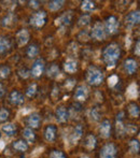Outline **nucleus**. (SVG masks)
<instances>
[{"instance_id": "7c9ffc66", "label": "nucleus", "mask_w": 140, "mask_h": 158, "mask_svg": "<svg viewBox=\"0 0 140 158\" xmlns=\"http://www.w3.org/2000/svg\"><path fill=\"white\" fill-rule=\"evenodd\" d=\"M38 53H39V50H38V48L36 45H30L27 50V55L30 57V58L36 57L38 55Z\"/></svg>"}, {"instance_id": "473e14b6", "label": "nucleus", "mask_w": 140, "mask_h": 158, "mask_svg": "<svg viewBox=\"0 0 140 158\" xmlns=\"http://www.w3.org/2000/svg\"><path fill=\"white\" fill-rule=\"evenodd\" d=\"M129 148L133 153H138L139 151V141L138 140H132L129 142Z\"/></svg>"}, {"instance_id": "5701e85b", "label": "nucleus", "mask_w": 140, "mask_h": 158, "mask_svg": "<svg viewBox=\"0 0 140 158\" xmlns=\"http://www.w3.org/2000/svg\"><path fill=\"white\" fill-rule=\"evenodd\" d=\"M2 130L4 131L6 135H13L16 131V128L13 124H6V125L2 126Z\"/></svg>"}, {"instance_id": "9b49d317", "label": "nucleus", "mask_w": 140, "mask_h": 158, "mask_svg": "<svg viewBox=\"0 0 140 158\" xmlns=\"http://www.w3.org/2000/svg\"><path fill=\"white\" fill-rule=\"evenodd\" d=\"M88 95V89L85 87V86H80L77 90H75V99L79 100V101H84V100L87 98Z\"/></svg>"}, {"instance_id": "c9c22d12", "label": "nucleus", "mask_w": 140, "mask_h": 158, "mask_svg": "<svg viewBox=\"0 0 140 158\" xmlns=\"http://www.w3.org/2000/svg\"><path fill=\"white\" fill-rule=\"evenodd\" d=\"M36 93H37V85H36V84H32V85L28 87L27 92H26V95H27L28 97H32Z\"/></svg>"}, {"instance_id": "4be33fe9", "label": "nucleus", "mask_w": 140, "mask_h": 158, "mask_svg": "<svg viewBox=\"0 0 140 158\" xmlns=\"http://www.w3.org/2000/svg\"><path fill=\"white\" fill-rule=\"evenodd\" d=\"M85 146L88 148V150H93V148L96 146V138H95L93 135H90L86 137Z\"/></svg>"}, {"instance_id": "b1692460", "label": "nucleus", "mask_w": 140, "mask_h": 158, "mask_svg": "<svg viewBox=\"0 0 140 158\" xmlns=\"http://www.w3.org/2000/svg\"><path fill=\"white\" fill-rule=\"evenodd\" d=\"M81 137H82V126L79 125L74 129V132H73L72 137H71V142H72V143H77V141Z\"/></svg>"}, {"instance_id": "dca6fc26", "label": "nucleus", "mask_w": 140, "mask_h": 158, "mask_svg": "<svg viewBox=\"0 0 140 158\" xmlns=\"http://www.w3.org/2000/svg\"><path fill=\"white\" fill-rule=\"evenodd\" d=\"M137 67H138V64H137L136 60H134V59H127V60L125 61V69L129 74L135 73V71L137 70Z\"/></svg>"}, {"instance_id": "09e8293b", "label": "nucleus", "mask_w": 140, "mask_h": 158, "mask_svg": "<svg viewBox=\"0 0 140 158\" xmlns=\"http://www.w3.org/2000/svg\"><path fill=\"white\" fill-rule=\"evenodd\" d=\"M22 158H25V157H22Z\"/></svg>"}, {"instance_id": "9d476101", "label": "nucleus", "mask_w": 140, "mask_h": 158, "mask_svg": "<svg viewBox=\"0 0 140 158\" xmlns=\"http://www.w3.org/2000/svg\"><path fill=\"white\" fill-rule=\"evenodd\" d=\"M139 19H140L139 11H134V12L129 13L127 15V17H126V24H128L129 26H134L139 23Z\"/></svg>"}, {"instance_id": "ea45409f", "label": "nucleus", "mask_w": 140, "mask_h": 158, "mask_svg": "<svg viewBox=\"0 0 140 158\" xmlns=\"http://www.w3.org/2000/svg\"><path fill=\"white\" fill-rule=\"evenodd\" d=\"M19 74L21 75L22 77H24V79H27V77H29V71H28L27 69H21V70L19 71Z\"/></svg>"}, {"instance_id": "4468645a", "label": "nucleus", "mask_w": 140, "mask_h": 158, "mask_svg": "<svg viewBox=\"0 0 140 158\" xmlns=\"http://www.w3.org/2000/svg\"><path fill=\"white\" fill-rule=\"evenodd\" d=\"M44 135H45V139L48 140V141H50V142L54 141L55 135H56V128H55V126H48L46 127Z\"/></svg>"}, {"instance_id": "0eeeda50", "label": "nucleus", "mask_w": 140, "mask_h": 158, "mask_svg": "<svg viewBox=\"0 0 140 158\" xmlns=\"http://www.w3.org/2000/svg\"><path fill=\"white\" fill-rule=\"evenodd\" d=\"M99 131H100V135L103 138H109L110 137V131H111V124L109 121L101 122L100 126H99Z\"/></svg>"}, {"instance_id": "2eb2a0df", "label": "nucleus", "mask_w": 140, "mask_h": 158, "mask_svg": "<svg viewBox=\"0 0 140 158\" xmlns=\"http://www.w3.org/2000/svg\"><path fill=\"white\" fill-rule=\"evenodd\" d=\"M126 96L129 99H136L138 97V86L136 84H132L128 86L127 92H126Z\"/></svg>"}, {"instance_id": "58836bf2", "label": "nucleus", "mask_w": 140, "mask_h": 158, "mask_svg": "<svg viewBox=\"0 0 140 158\" xmlns=\"http://www.w3.org/2000/svg\"><path fill=\"white\" fill-rule=\"evenodd\" d=\"M50 158H65V155L61 151H53L50 155Z\"/></svg>"}, {"instance_id": "6e6552de", "label": "nucleus", "mask_w": 140, "mask_h": 158, "mask_svg": "<svg viewBox=\"0 0 140 158\" xmlns=\"http://www.w3.org/2000/svg\"><path fill=\"white\" fill-rule=\"evenodd\" d=\"M43 68H44L43 60L38 59V60L34 64V66H32V75L36 77H40V75L42 74V72H43Z\"/></svg>"}, {"instance_id": "412c9836", "label": "nucleus", "mask_w": 140, "mask_h": 158, "mask_svg": "<svg viewBox=\"0 0 140 158\" xmlns=\"http://www.w3.org/2000/svg\"><path fill=\"white\" fill-rule=\"evenodd\" d=\"M10 48V41L6 38L0 37V54L6 52Z\"/></svg>"}, {"instance_id": "393cba45", "label": "nucleus", "mask_w": 140, "mask_h": 158, "mask_svg": "<svg viewBox=\"0 0 140 158\" xmlns=\"http://www.w3.org/2000/svg\"><path fill=\"white\" fill-rule=\"evenodd\" d=\"M23 135L28 142H30V143H32V142L35 141V133L32 129L26 128L25 130L23 131Z\"/></svg>"}, {"instance_id": "f257e3e1", "label": "nucleus", "mask_w": 140, "mask_h": 158, "mask_svg": "<svg viewBox=\"0 0 140 158\" xmlns=\"http://www.w3.org/2000/svg\"><path fill=\"white\" fill-rule=\"evenodd\" d=\"M121 51L117 44H110L106 48L104 52V58L105 61L108 64V68H113L117 64V60L119 59Z\"/></svg>"}, {"instance_id": "e433bc0d", "label": "nucleus", "mask_w": 140, "mask_h": 158, "mask_svg": "<svg viewBox=\"0 0 140 158\" xmlns=\"http://www.w3.org/2000/svg\"><path fill=\"white\" fill-rule=\"evenodd\" d=\"M9 117V111L6 110V109H1L0 110V122L6 121Z\"/></svg>"}, {"instance_id": "1a4fd4ad", "label": "nucleus", "mask_w": 140, "mask_h": 158, "mask_svg": "<svg viewBox=\"0 0 140 158\" xmlns=\"http://www.w3.org/2000/svg\"><path fill=\"white\" fill-rule=\"evenodd\" d=\"M16 39L19 45H25L28 41H29V32L26 29H22L21 31L16 35Z\"/></svg>"}, {"instance_id": "cd10ccee", "label": "nucleus", "mask_w": 140, "mask_h": 158, "mask_svg": "<svg viewBox=\"0 0 140 158\" xmlns=\"http://www.w3.org/2000/svg\"><path fill=\"white\" fill-rule=\"evenodd\" d=\"M128 112H129L130 116L133 117H138L139 116V106L137 104H130L128 106Z\"/></svg>"}, {"instance_id": "6ab92c4d", "label": "nucleus", "mask_w": 140, "mask_h": 158, "mask_svg": "<svg viewBox=\"0 0 140 158\" xmlns=\"http://www.w3.org/2000/svg\"><path fill=\"white\" fill-rule=\"evenodd\" d=\"M77 68H78V64L77 61L74 60H67L65 63V70L69 73H73L77 71Z\"/></svg>"}, {"instance_id": "2f4dec72", "label": "nucleus", "mask_w": 140, "mask_h": 158, "mask_svg": "<svg viewBox=\"0 0 140 158\" xmlns=\"http://www.w3.org/2000/svg\"><path fill=\"white\" fill-rule=\"evenodd\" d=\"M137 131V127L133 124H128L127 126H124V132L128 133V135H134Z\"/></svg>"}, {"instance_id": "20e7f679", "label": "nucleus", "mask_w": 140, "mask_h": 158, "mask_svg": "<svg viewBox=\"0 0 140 158\" xmlns=\"http://www.w3.org/2000/svg\"><path fill=\"white\" fill-rule=\"evenodd\" d=\"M117 154V148L112 143L106 144L100 152V158H114Z\"/></svg>"}, {"instance_id": "a18cd8bd", "label": "nucleus", "mask_w": 140, "mask_h": 158, "mask_svg": "<svg viewBox=\"0 0 140 158\" xmlns=\"http://www.w3.org/2000/svg\"><path fill=\"white\" fill-rule=\"evenodd\" d=\"M4 145H6V144H4V142H3V141H0V151L3 150Z\"/></svg>"}, {"instance_id": "c756f323", "label": "nucleus", "mask_w": 140, "mask_h": 158, "mask_svg": "<svg viewBox=\"0 0 140 158\" xmlns=\"http://www.w3.org/2000/svg\"><path fill=\"white\" fill-rule=\"evenodd\" d=\"M88 116H90V118L92 119V121L96 122L99 119V117H100V115H99V112L97 109H91L90 112H88Z\"/></svg>"}, {"instance_id": "4c0bfd02", "label": "nucleus", "mask_w": 140, "mask_h": 158, "mask_svg": "<svg viewBox=\"0 0 140 158\" xmlns=\"http://www.w3.org/2000/svg\"><path fill=\"white\" fill-rule=\"evenodd\" d=\"M117 82H119V79H117V75H111V77L108 79V84H109V86H111V87H113Z\"/></svg>"}, {"instance_id": "de8ad7c7", "label": "nucleus", "mask_w": 140, "mask_h": 158, "mask_svg": "<svg viewBox=\"0 0 140 158\" xmlns=\"http://www.w3.org/2000/svg\"><path fill=\"white\" fill-rule=\"evenodd\" d=\"M0 137H1V133H0Z\"/></svg>"}, {"instance_id": "a878e982", "label": "nucleus", "mask_w": 140, "mask_h": 158, "mask_svg": "<svg viewBox=\"0 0 140 158\" xmlns=\"http://www.w3.org/2000/svg\"><path fill=\"white\" fill-rule=\"evenodd\" d=\"M81 8H82V10H84V11H93L95 8H96V4H95V2L90 1V0H86V1L82 2Z\"/></svg>"}, {"instance_id": "423d86ee", "label": "nucleus", "mask_w": 140, "mask_h": 158, "mask_svg": "<svg viewBox=\"0 0 140 158\" xmlns=\"http://www.w3.org/2000/svg\"><path fill=\"white\" fill-rule=\"evenodd\" d=\"M92 35H93V37L97 40H104L105 39V30H104V28H103V26H101L100 23H97L96 25L94 26Z\"/></svg>"}, {"instance_id": "bb28decb", "label": "nucleus", "mask_w": 140, "mask_h": 158, "mask_svg": "<svg viewBox=\"0 0 140 158\" xmlns=\"http://www.w3.org/2000/svg\"><path fill=\"white\" fill-rule=\"evenodd\" d=\"M13 146H14L15 150L19 151V152H25V151L28 148V145H27V144H26L24 141H21V140H19V141L14 142Z\"/></svg>"}, {"instance_id": "f8f14e48", "label": "nucleus", "mask_w": 140, "mask_h": 158, "mask_svg": "<svg viewBox=\"0 0 140 158\" xmlns=\"http://www.w3.org/2000/svg\"><path fill=\"white\" fill-rule=\"evenodd\" d=\"M56 118L59 123H65L68 118V115H67V111L64 106H58L56 109Z\"/></svg>"}, {"instance_id": "c85d7f7f", "label": "nucleus", "mask_w": 140, "mask_h": 158, "mask_svg": "<svg viewBox=\"0 0 140 158\" xmlns=\"http://www.w3.org/2000/svg\"><path fill=\"white\" fill-rule=\"evenodd\" d=\"M59 73V68H58V66L57 64H52V66L49 68V70H48V74H49V77H56L57 74Z\"/></svg>"}, {"instance_id": "49530a36", "label": "nucleus", "mask_w": 140, "mask_h": 158, "mask_svg": "<svg viewBox=\"0 0 140 158\" xmlns=\"http://www.w3.org/2000/svg\"><path fill=\"white\" fill-rule=\"evenodd\" d=\"M81 158H90V157H86V156H85V157H81Z\"/></svg>"}, {"instance_id": "aec40b11", "label": "nucleus", "mask_w": 140, "mask_h": 158, "mask_svg": "<svg viewBox=\"0 0 140 158\" xmlns=\"http://www.w3.org/2000/svg\"><path fill=\"white\" fill-rule=\"evenodd\" d=\"M28 124H29V126L32 127V128H37L40 124V116L37 113L32 114L29 116V118H28Z\"/></svg>"}, {"instance_id": "a211bd4d", "label": "nucleus", "mask_w": 140, "mask_h": 158, "mask_svg": "<svg viewBox=\"0 0 140 158\" xmlns=\"http://www.w3.org/2000/svg\"><path fill=\"white\" fill-rule=\"evenodd\" d=\"M64 3H65V1H63V0H59V1L58 0H55V1L49 2L48 6L51 11H58L64 6Z\"/></svg>"}, {"instance_id": "c03bdc74", "label": "nucleus", "mask_w": 140, "mask_h": 158, "mask_svg": "<svg viewBox=\"0 0 140 158\" xmlns=\"http://www.w3.org/2000/svg\"><path fill=\"white\" fill-rule=\"evenodd\" d=\"M3 95H4V88L2 87V85L0 84V97H2Z\"/></svg>"}, {"instance_id": "ddd939ff", "label": "nucleus", "mask_w": 140, "mask_h": 158, "mask_svg": "<svg viewBox=\"0 0 140 158\" xmlns=\"http://www.w3.org/2000/svg\"><path fill=\"white\" fill-rule=\"evenodd\" d=\"M71 17H72V14H71V12H66L65 14L62 15L59 19H57L56 21H55V23H56V25H69L70 22H71Z\"/></svg>"}, {"instance_id": "f704fd0d", "label": "nucleus", "mask_w": 140, "mask_h": 158, "mask_svg": "<svg viewBox=\"0 0 140 158\" xmlns=\"http://www.w3.org/2000/svg\"><path fill=\"white\" fill-rule=\"evenodd\" d=\"M90 22H91L90 15H82L79 19V25L80 26H85V25H87Z\"/></svg>"}, {"instance_id": "37998d69", "label": "nucleus", "mask_w": 140, "mask_h": 158, "mask_svg": "<svg viewBox=\"0 0 140 158\" xmlns=\"http://www.w3.org/2000/svg\"><path fill=\"white\" fill-rule=\"evenodd\" d=\"M139 45H140V43H139V41H138V42H137V44H136V48H135V53H136V55H137V56H139V55H140Z\"/></svg>"}, {"instance_id": "f3484780", "label": "nucleus", "mask_w": 140, "mask_h": 158, "mask_svg": "<svg viewBox=\"0 0 140 158\" xmlns=\"http://www.w3.org/2000/svg\"><path fill=\"white\" fill-rule=\"evenodd\" d=\"M10 98H11V101H12L14 104H22L24 102L23 95H22L21 93L16 92V90L12 92V94H11V97Z\"/></svg>"}, {"instance_id": "7ed1b4c3", "label": "nucleus", "mask_w": 140, "mask_h": 158, "mask_svg": "<svg viewBox=\"0 0 140 158\" xmlns=\"http://www.w3.org/2000/svg\"><path fill=\"white\" fill-rule=\"evenodd\" d=\"M45 19H46V13L41 11V12H38L34 14L30 19V24L35 27H42V26L45 24Z\"/></svg>"}, {"instance_id": "72a5a7b5", "label": "nucleus", "mask_w": 140, "mask_h": 158, "mask_svg": "<svg viewBox=\"0 0 140 158\" xmlns=\"http://www.w3.org/2000/svg\"><path fill=\"white\" fill-rule=\"evenodd\" d=\"M9 74H10V68H9V67H6V66L0 67V77L6 79V77H9Z\"/></svg>"}, {"instance_id": "79ce46f5", "label": "nucleus", "mask_w": 140, "mask_h": 158, "mask_svg": "<svg viewBox=\"0 0 140 158\" xmlns=\"http://www.w3.org/2000/svg\"><path fill=\"white\" fill-rule=\"evenodd\" d=\"M73 85H74V81H72V80H69V81H68L67 83H66V87L68 86L69 88H71Z\"/></svg>"}, {"instance_id": "a19ab883", "label": "nucleus", "mask_w": 140, "mask_h": 158, "mask_svg": "<svg viewBox=\"0 0 140 158\" xmlns=\"http://www.w3.org/2000/svg\"><path fill=\"white\" fill-rule=\"evenodd\" d=\"M29 3H30V6L37 9V8H39V3H40V2L39 1H30Z\"/></svg>"}, {"instance_id": "39448f33", "label": "nucleus", "mask_w": 140, "mask_h": 158, "mask_svg": "<svg viewBox=\"0 0 140 158\" xmlns=\"http://www.w3.org/2000/svg\"><path fill=\"white\" fill-rule=\"evenodd\" d=\"M117 28H119V22H117V17L114 16H110L106 22V29L108 33L112 35L117 31Z\"/></svg>"}, {"instance_id": "f03ea898", "label": "nucleus", "mask_w": 140, "mask_h": 158, "mask_svg": "<svg viewBox=\"0 0 140 158\" xmlns=\"http://www.w3.org/2000/svg\"><path fill=\"white\" fill-rule=\"evenodd\" d=\"M87 81L92 85H99L104 81V74L95 67H91L87 72Z\"/></svg>"}]
</instances>
